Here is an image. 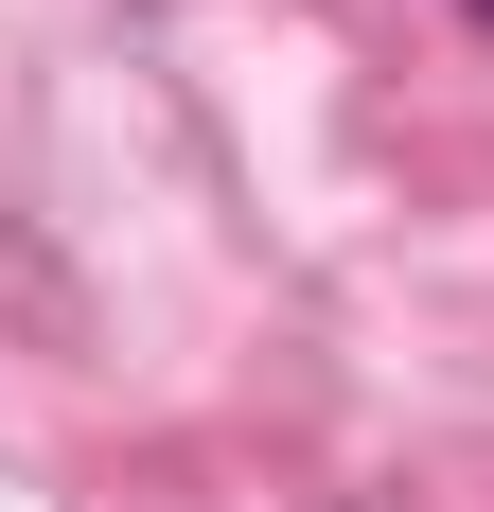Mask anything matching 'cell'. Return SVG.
Instances as JSON below:
<instances>
[{"label":"cell","instance_id":"cell-1","mask_svg":"<svg viewBox=\"0 0 494 512\" xmlns=\"http://www.w3.org/2000/svg\"><path fill=\"white\" fill-rule=\"evenodd\" d=\"M477 18H494V0H477Z\"/></svg>","mask_w":494,"mask_h":512}]
</instances>
